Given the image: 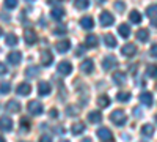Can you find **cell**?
Returning a JSON list of instances; mask_svg holds the SVG:
<instances>
[{"label": "cell", "mask_w": 157, "mask_h": 142, "mask_svg": "<svg viewBox=\"0 0 157 142\" xmlns=\"http://www.w3.org/2000/svg\"><path fill=\"white\" fill-rule=\"evenodd\" d=\"M47 3H49V5H54V6H57L58 3H61V0H47Z\"/></svg>", "instance_id": "cell-44"}, {"label": "cell", "mask_w": 157, "mask_h": 142, "mask_svg": "<svg viewBox=\"0 0 157 142\" xmlns=\"http://www.w3.org/2000/svg\"><path fill=\"white\" fill-rule=\"evenodd\" d=\"M116 65H118V60H116L113 55H107L105 59L102 60V68L105 70V71H110V70H113Z\"/></svg>", "instance_id": "cell-5"}, {"label": "cell", "mask_w": 157, "mask_h": 142, "mask_svg": "<svg viewBox=\"0 0 157 142\" xmlns=\"http://www.w3.org/2000/svg\"><path fill=\"white\" fill-rule=\"evenodd\" d=\"M0 130L2 131H11L13 130V120L10 117H6V115L0 117Z\"/></svg>", "instance_id": "cell-10"}, {"label": "cell", "mask_w": 157, "mask_h": 142, "mask_svg": "<svg viewBox=\"0 0 157 142\" xmlns=\"http://www.w3.org/2000/svg\"><path fill=\"white\" fill-rule=\"evenodd\" d=\"M22 60V54L19 52V51H13V52L8 54V62L11 63V65H19Z\"/></svg>", "instance_id": "cell-12"}, {"label": "cell", "mask_w": 157, "mask_h": 142, "mask_svg": "<svg viewBox=\"0 0 157 142\" xmlns=\"http://www.w3.org/2000/svg\"><path fill=\"white\" fill-rule=\"evenodd\" d=\"M155 88H157V84H155Z\"/></svg>", "instance_id": "cell-58"}, {"label": "cell", "mask_w": 157, "mask_h": 142, "mask_svg": "<svg viewBox=\"0 0 157 142\" xmlns=\"http://www.w3.org/2000/svg\"><path fill=\"white\" fill-rule=\"evenodd\" d=\"M105 142H115V140H113V139H109V140H105Z\"/></svg>", "instance_id": "cell-52"}, {"label": "cell", "mask_w": 157, "mask_h": 142, "mask_svg": "<svg viewBox=\"0 0 157 142\" xmlns=\"http://www.w3.org/2000/svg\"><path fill=\"white\" fill-rule=\"evenodd\" d=\"M82 142H91V139H90V137H85V139H83Z\"/></svg>", "instance_id": "cell-50"}, {"label": "cell", "mask_w": 157, "mask_h": 142, "mask_svg": "<svg viewBox=\"0 0 157 142\" xmlns=\"http://www.w3.org/2000/svg\"><path fill=\"white\" fill-rule=\"evenodd\" d=\"M110 120L116 126H124L126 122H127V115H126V112L123 109H116V111H113L110 114Z\"/></svg>", "instance_id": "cell-1"}, {"label": "cell", "mask_w": 157, "mask_h": 142, "mask_svg": "<svg viewBox=\"0 0 157 142\" xmlns=\"http://www.w3.org/2000/svg\"><path fill=\"white\" fill-rule=\"evenodd\" d=\"M98 137H99L101 140H104V142L109 140V139H113L112 131L109 130V128H105V126H104V128H99V130H98Z\"/></svg>", "instance_id": "cell-13"}, {"label": "cell", "mask_w": 157, "mask_h": 142, "mask_svg": "<svg viewBox=\"0 0 157 142\" xmlns=\"http://www.w3.org/2000/svg\"><path fill=\"white\" fill-rule=\"evenodd\" d=\"M80 71H83L85 74H91L94 71V62L91 59H85L82 63H80Z\"/></svg>", "instance_id": "cell-6"}, {"label": "cell", "mask_w": 157, "mask_h": 142, "mask_svg": "<svg viewBox=\"0 0 157 142\" xmlns=\"http://www.w3.org/2000/svg\"><path fill=\"white\" fill-rule=\"evenodd\" d=\"M104 43H105L107 47L113 49V47H116V38H115L112 33H107L105 36H104Z\"/></svg>", "instance_id": "cell-24"}, {"label": "cell", "mask_w": 157, "mask_h": 142, "mask_svg": "<svg viewBox=\"0 0 157 142\" xmlns=\"http://www.w3.org/2000/svg\"><path fill=\"white\" fill-rule=\"evenodd\" d=\"M137 40L141 41V43L148 41V40H149V32H148L146 29H140V30L137 32Z\"/></svg>", "instance_id": "cell-26"}, {"label": "cell", "mask_w": 157, "mask_h": 142, "mask_svg": "<svg viewBox=\"0 0 157 142\" xmlns=\"http://www.w3.org/2000/svg\"><path fill=\"white\" fill-rule=\"evenodd\" d=\"M118 33H120L123 38H129V35H130L129 25L127 24H120V25H118Z\"/></svg>", "instance_id": "cell-27"}, {"label": "cell", "mask_w": 157, "mask_h": 142, "mask_svg": "<svg viewBox=\"0 0 157 142\" xmlns=\"http://www.w3.org/2000/svg\"><path fill=\"white\" fill-rule=\"evenodd\" d=\"M69 47H71V43H69V40H63V41H58V43L55 44L57 52H60V54L68 52V51H69Z\"/></svg>", "instance_id": "cell-14"}, {"label": "cell", "mask_w": 157, "mask_h": 142, "mask_svg": "<svg viewBox=\"0 0 157 142\" xmlns=\"http://www.w3.org/2000/svg\"><path fill=\"white\" fill-rule=\"evenodd\" d=\"M74 5H75L77 10H86L88 5H90V2H88V0H75Z\"/></svg>", "instance_id": "cell-36"}, {"label": "cell", "mask_w": 157, "mask_h": 142, "mask_svg": "<svg viewBox=\"0 0 157 142\" xmlns=\"http://www.w3.org/2000/svg\"><path fill=\"white\" fill-rule=\"evenodd\" d=\"M0 142H5V139H3L2 136H0Z\"/></svg>", "instance_id": "cell-51"}, {"label": "cell", "mask_w": 157, "mask_h": 142, "mask_svg": "<svg viewBox=\"0 0 157 142\" xmlns=\"http://www.w3.org/2000/svg\"><path fill=\"white\" fill-rule=\"evenodd\" d=\"M25 2H35V0H25Z\"/></svg>", "instance_id": "cell-54"}, {"label": "cell", "mask_w": 157, "mask_h": 142, "mask_svg": "<svg viewBox=\"0 0 157 142\" xmlns=\"http://www.w3.org/2000/svg\"><path fill=\"white\" fill-rule=\"evenodd\" d=\"M57 71H58L61 76H68V74H71V71H72V65H71L69 62H60L58 67H57Z\"/></svg>", "instance_id": "cell-7"}, {"label": "cell", "mask_w": 157, "mask_h": 142, "mask_svg": "<svg viewBox=\"0 0 157 142\" xmlns=\"http://www.w3.org/2000/svg\"><path fill=\"white\" fill-rule=\"evenodd\" d=\"M17 36L14 35V33H6V36H5V44L6 46H16L17 44Z\"/></svg>", "instance_id": "cell-28"}, {"label": "cell", "mask_w": 157, "mask_h": 142, "mask_svg": "<svg viewBox=\"0 0 157 142\" xmlns=\"http://www.w3.org/2000/svg\"><path fill=\"white\" fill-rule=\"evenodd\" d=\"M80 25H82L83 29L90 30V29H93L94 21H93V18H91V16H85V18H82V19H80Z\"/></svg>", "instance_id": "cell-23"}, {"label": "cell", "mask_w": 157, "mask_h": 142, "mask_svg": "<svg viewBox=\"0 0 157 142\" xmlns=\"http://www.w3.org/2000/svg\"><path fill=\"white\" fill-rule=\"evenodd\" d=\"M149 54H151L152 57H157V44H152V46H151V51H149Z\"/></svg>", "instance_id": "cell-42"}, {"label": "cell", "mask_w": 157, "mask_h": 142, "mask_svg": "<svg viewBox=\"0 0 157 142\" xmlns=\"http://www.w3.org/2000/svg\"><path fill=\"white\" fill-rule=\"evenodd\" d=\"M66 114L69 115V117H77V115L80 114V109H78L77 106H72V104H71V106L66 108Z\"/></svg>", "instance_id": "cell-33"}, {"label": "cell", "mask_w": 157, "mask_h": 142, "mask_svg": "<svg viewBox=\"0 0 157 142\" xmlns=\"http://www.w3.org/2000/svg\"><path fill=\"white\" fill-rule=\"evenodd\" d=\"M155 122H157V114H155Z\"/></svg>", "instance_id": "cell-56"}, {"label": "cell", "mask_w": 157, "mask_h": 142, "mask_svg": "<svg viewBox=\"0 0 157 142\" xmlns=\"http://www.w3.org/2000/svg\"><path fill=\"white\" fill-rule=\"evenodd\" d=\"M146 74H148L149 77H157V65H148Z\"/></svg>", "instance_id": "cell-38"}, {"label": "cell", "mask_w": 157, "mask_h": 142, "mask_svg": "<svg viewBox=\"0 0 157 142\" xmlns=\"http://www.w3.org/2000/svg\"><path fill=\"white\" fill-rule=\"evenodd\" d=\"M61 142H69V140H61Z\"/></svg>", "instance_id": "cell-55"}, {"label": "cell", "mask_w": 157, "mask_h": 142, "mask_svg": "<svg viewBox=\"0 0 157 142\" xmlns=\"http://www.w3.org/2000/svg\"><path fill=\"white\" fill-rule=\"evenodd\" d=\"M116 99L121 101V103H127L130 99V93L129 92H120V93L116 95Z\"/></svg>", "instance_id": "cell-34"}, {"label": "cell", "mask_w": 157, "mask_h": 142, "mask_svg": "<svg viewBox=\"0 0 157 142\" xmlns=\"http://www.w3.org/2000/svg\"><path fill=\"white\" fill-rule=\"evenodd\" d=\"M85 130H86V126H85V123H82V122H75V123L71 126V131H72L74 136H80L82 133H85Z\"/></svg>", "instance_id": "cell-15"}, {"label": "cell", "mask_w": 157, "mask_h": 142, "mask_svg": "<svg viewBox=\"0 0 157 142\" xmlns=\"http://www.w3.org/2000/svg\"><path fill=\"white\" fill-rule=\"evenodd\" d=\"M96 2H98V3H101V2H104V0H96Z\"/></svg>", "instance_id": "cell-53"}, {"label": "cell", "mask_w": 157, "mask_h": 142, "mask_svg": "<svg viewBox=\"0 0 157 142\" xmlns=\"http://www.w3.org/2000/svg\"><path fill=\"white\" fill-rule=\"evenodd\" d=\"M50 92H52V87L49 82H39V85H38V95L39 96H47V95H50Z\"/></svg>", "instance_id": "cell-9"}, {"label": "cell", "mask_w": 157, "mask_h": 142, "mask_svg": "<svg viewBox=\"0 0 157 142\" xmlns=\"http://www.w3.org/2000/svg\"><path fill=\"white\" fill-rule=\"evenodd\" d=\"M50 16L54 18V19H57V21H60V19H63V16H64V10H63V8H60V6L52 8Z\"/></svg>", "instance_id": "cell-25"}, {"label": "cell", "mask_w": 157, "mask_h": 142, "mask_svg": "<svg viewBox=\"0 0 157 142\" xmlns=\"http://www.w3.org/2000/svg\"><path fill=\"white\" fill-rule=\"evenodd\" d=\"M113 6L118 13H124V10H126V3L123 2V0H116V2L113 3Z\"/></svg>", "instance_id": "cell-37"}, {"label": "cell", "mask_w": 157, "mask_h": 142, "mask_svg": "<svg viewBox=\"0 0 157 142\" xmlns=\"http://www.w3.org/2000/svg\"><path fill=\"white\" fill-rule=\"evenodd\" d=\"M121 54L126 55V57H132V55L137 54V47H135L134 44L127 43V44H124V46L121 47Z\"/></svg>", "instance_id": "cell-11"}, {"label": "cell", "mask_w": 157, "mask_h": 142, "mask_svg": "<svg viewBox=\"0 0 157 142\" xmlns=\"http://www.w3.org/2000/svg\"><path fill=\"white\" fill-rule=\"evenodd\" d=\"M98 43H99V40H98L96 35H93V33L86 35V38H85V46L86 47H96Z\"/></svg>", "instance_id": "cell-20"}, {"label": "cell", "mask_w": 157, "mask_h": 142, "mask_svg": "<svg viewBox=\"0 0 157 142\" xmlns=\"http://www.w3.org/2000/svg\"><path fill=\"white\" fill-rule=\"evenodd\" d=\"M6 111H8V112H13V114L19 112V111H21V104H19L16 99H11V101L6 103Z\"/></svg>", "instance_id": "cell-22"}, {"label": "cell", "mask_w": 157, "mask_h": 142, "mask_svg": "<svg viewBox=\"0 0 157 142\" xmlns=\"http://www.w3.org/2000/svg\"><path fill=\"white\" fill-rule=\"evenodd\" d=\"M99 21H101V25H104V27H110L115 21V18L110 11H102L99 16Z\"/></svg>", "instance_id": "cell-3"}, {"label": "cell", "mask_w": 157, "mask_h": 142, "mask_svg": "<svg viewBox=\"0 0 157 142\" xmlns=\"http://www.w3.org/2000/svg\"><path fill=\"white\" fill-rule=\"evenodd\" d=\"M21 125H22L24 128H29V120H27V119H22V120H21Z\"/></svg>", "instance_id": "cell-45"}, {"label": "cell", "mask_w": 157, "mask_h": 142, "mask_svg": "<svg viewBox=\"0 0 157 142\" xmlns=\"http://www.w3.org/2000/svg\"><path fill=\"white\" fill-rule=\"evenodd\" d=\"M39 142H52V137L49 134H43L41 137H39Z\"/></svg>", "instance_id": "cell-41"}, {"label": "cell", "mask_w": 157, "mask_h": 142, "mask_svg": "<svg viewBox=\"0 0 157 142\" xmlns=\"http://www.w3.org/2000/svg\"><path fill=\"white\" fill-rule=\"evenodd\" d=\"M146 16L151 18V19H157V3L149 5V6L146 8Z\"/></svg>", "instance_id": "cell-29"}, {"label": "cell", "mask_w": 157, "mask_h": 142, "mask_svg": "<svg viewBox=\"0 0 157 142\" xmlns=\"http://www.w3.org/2000/svg\"><path fill=\"white\" fill-rule=\"evenodd\" d=\"M129 19H130V22H132V24H140L141 22V14H140L137 10H134V11H130Z\"/></svg>", "instance_id": "cell-31"}, {"label": "cell", "mask_w": 157, "mask_h": 142, "mask_svg": "<svg viewBox=\"0 0 157 142\" xmlns=\"http://www.w3.org/2000/svg\"><path fill=\"white\" fill-rule=\"evenodd\" d=\"M25 76H27V77H36V76H39V68L38 67H29L27 70H25Z\"/></svg>", "instance_id": "cell-32"}, {"label": "cell", "mask_w": 157, "mask_h": 142, "mask_svg": "<svg viewBox=\"0 0 157 142\" xmlns=\"http://www.w3.org/2000/svg\"><path fill=\"white\" fill-rule=\"evenodd\" d=\"M52 62H54V55H52V52H49V51H43L41 52V63L44 67H50Z\"/></svg>", "instance_id": "cell-16"}, {"label": "cell", "mask_w": 157, "mask_h": 142, "mask_svg": "<svg viewBox=\"0 0 157 142\" xmlns=\"http://www.w3.org/2000/svg\"><path fill=\"white\" fill-rule=\"evenodd\" d=\"M151 25H152V27H157V19H152L151 21Z\"/></svg>", "instance_id": "cell-49"}, {"label": "cell", "mask_w": 157, "mask_h": 142, "mask_svg": "<svg viewBox=\"0 0 157 142\" xmlns=\"http://www.w3.org/2000/svg\"><path fill=\"white\" fill-rule=\"evenodd\" d=\"M126 81H127L126 73H123V71H116V73L113 74V82H115L116 85H124Z\"/></svg>", "instance_id": "cell-17"}, {"label": "cell", "mask_w": 157, "mask_h": 142, "mask_svg": "<svg viewBox=\"0 0 157 142\" xmlns=\"http://www.w3.org/2000/svg\"><path fill=\"white\" fill-rule=\"evenodd\" d=\"M24 40H25V43H27L29 46H32V44H35V43L38 41V35H36L35 30L27 29V30L24 32Z\"/></svg>", "instance_id": "cell-4"}, {"label": "cell", "mask_w": 157, "mask_h": 142, "mask_svg": "<svg viewBox=\"0 0 157 142\" xmlns=\"http://www.w3.org/2000/svg\"><path fill=\"white\" fill-rule=\"evenodd\" d=\"M0 33H2V29H0Z\"/></svg>", "instance_id": "cell-57"}, {"label": "cell", "mask_w": 157, "mask_h": 142, "mask_svg": "<svg viewBox=\"0 0 157 142\" xmlns=\"http://www.w3.org/2000/svg\"><path fill=\"white\" fill-rule=\"evenodd\" d=\"M88 122L90 123H101L102 122V114L99 111H93V112H90L88 114Z\"/></svg>", "instance_id": "cell-19"}, {"label": "cell", "mask_w": 157, "mask_h": 142, "mask_svg": "<svg viewBox=\"0 0 157 142\" xmlns=\"http://www.w3.org/2000/svg\"><path fill=\"white\" fill-rule=\"evenodd\" d=\"M17 2H19V0H5L3 5H5L8 10H13V8H16V6H17Z\"/></svg>", "instance_id": "cell-39"}, {"label": "cell", "mask_w": 157, "mask_h": 142, "mask_svg": "<svg viewBox=\"0 0 157 142\" xmlns=\"http://www.w3.org/2000/svg\"><path fill=\"white\" fill-rule=\"evenodd\" d=\"M85 52V47H78V51H77V55H80V54H83Z\"/></svg>", "instance_id": "cell-48"}, {"label": "cell", "mask_w": 157, "mask_h": 142, "mask_svg": "<svg viewBox=\"0 0 157 142\" xmlns=\"http://www.w3.org/2000/svg\"><path fill=\"white\" fill-rule=\"evenodd\" d=\"M6 71H8L6 65H5V63H0V76H2V74H5Z\"/></svg>", "instance_id": "cell-43"}, {"label": "cell", "mask_w": 157, "mask_h": 142, "mask_svg": "<svg viewBox=\"0 0 157 142\" xmlns=\"http://www.w3.org/2000/svg\"><path fill=\"white\" fill-rule=\"evenodd\" d=\"M54 33H55V35H58V36H61V35L66 33V29H64V27H57V29L54 30Z\"/></svg>", "instance_id": "cell-40"}, {"label": "cell", "mask_w": 157, "mask_h": 142, "mask_svg": "<svg viewBox=\"0 0 157 142\" xmlns=\"http://www.w3.org/2000/svg\"><path fill=\"white\" fill-rule=\"evenodd\" d=\"M141 134L146 136V137H152V136H154V125L145 123V125L141 126Z\"/></svg>", "instance_id": "cell-21"}, {"label": "cell", "mask_w": 157, "mask_h": 142, "mask_svg": "<svg viewBox=\"0 0 157 142\" xmlns=\"http://www.w3.org/2000/svg\"><path fill=\"white\" fill-rule=\"evenodd\" d=\"M140 101H141L146 108H151V106H152V103H154L152 95H151L149 92H143V93H140Z\"/></svg>", "instance_id": "cell-18"}, {"label": "cell", "mask_w": 157, "mask_h": 142, "mask_svg": "<svg viewBox=\"0 0 157 142\" xmlns=\"http://www.w3.org/2000/svg\"><path fill=\"white\" fill-rule=\"evenodd\" d=\"M10 92H11L10 82H0V93H2V95H6V93H10Z\"/></svg>", "instance_id": "cell-35"}, {"label": "cell", "mask_w": 157, "mask_h": 142, "mask_svg": "<svg viewBox=\"0 0 157 142\" xmlns=\"http://www.w3.org/2000/svg\"><path fill=\"white\" fill-rule=\"evenodd\" d=\"M27 108H29V112H30L32 115H41V114L44 112L43 104H41L39 101H36V99H32L29 104H27Z\"/></svg>", "instance_id": "cell-2"}, {"label": "cell", "mask_w": 157, "mask_h": 142, "mask_svg": "<svg viewBox=\"0 0 157 142\" xmlns=\"http://www.w3.org/2000/svg\"><path fill=\"white\" fill-rule=\"evenodd\" d=\"M50 117H54V119H55V117H58V111L52 109V111H50Z\"/></svg>", "instance_id": "cell-46"}, {"label": "cell", "mask_w": 157, "mask_h": 142, "mask_svg": "<svg viewBox=\"0 0 157 142\" xmlns=\"http://www.w3.org/2000/svg\"><path fill=\"white\" fill-rule=\"evenodd\" d=\"M98 106L99 108H107V106H110V98L107 96V95H101L99 98H98Z\"/></svg>", "instance_id": "cell-30"}, {"label": "cell", "mask_w": 157, "mask_h": 142, "mask_svg": "<svg viewBox=\"0 0 157 142\" xmlns=\"http://www.w3.org/2000/svg\"><path fill=\"white\" fill-rule=\"evenodd\" d=\"M134 114L137 115V117H140V115H141V111H140V108H134Z\"/></svg>", "instance_id": "cell-47"}, {"label": "cell", "mask_w": 157, "mask_h": 142, "mask_svg": "<svg viewBox=\"0 0 157 142\" xmlns=\"http://www.w3.org/2000/svg\"><path fill=\"white\" fill-rule=\"evenodd\" d=\"M30 92H32V85L29 82H21L16 88V93L21 95V96H27Z\"/></svg>", "instance_id": "cell-8"}]
</instances>
